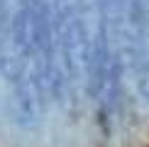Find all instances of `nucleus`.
<instances>
[{
  "label": "nucleus",
  "instance_id": "f03ea898",
  "mask_svg": "<svg viewBox=\"0 0 149 147\" xmlns=\"http://www.w3.org/2000/svg\"><path fill=\"white\" fill-rule=\"evenodd\" d=\"M125 78L117 49L105 32L100 20L95 17V37L91 52V69H88V96L95 103V110L103 123H110L120 106V86Z\"/></svg>",
  "mask_w": 149,
  "mask_h": 147
},
{
  "label": "nucleus",
  "instance_id": "f257e3e1",
  "mask_svg": "<svg viewBox=\"0 0 149 147\" xmlns=\"http://www.w3.org/2000/svg\"><path fill=\"white\" fill-rule=\"evenodd\" d=\"M52 17L66 93L78 98L81 93H88L95 22L86 0H52Z\"/></svg>",
  "mask_w": 149,
  "mask_h": 147
}]
</instances>
